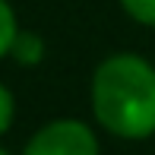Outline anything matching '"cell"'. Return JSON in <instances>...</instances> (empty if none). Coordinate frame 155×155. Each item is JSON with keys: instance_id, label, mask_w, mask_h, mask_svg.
<instances>
[{"instance_id": "1", "label": "cell", "mask_w": 155, "mask_h": 155, "mask_svg": "<svg viewBox=\"0 0 155 155\" xmlns=\"http://www.w3.org/2000/svg\"><path fill=\"white\" fill-rule=\"evenodd\" d=\"M92 104L95 117L117 136L155 133V70L133 54L104 60L92 82Z\"/></svg>"}, {"instance_id": "2", "label": "cell", "mask_w": 155, "mask_h": 155, "mask_svg": "<svg viewBox=\"0 0 155 155\" xmlns=\"http://www.w3.org/2000/svg\"><path fill=\"white\" fill-rule=\"evenodd\" d=\"M25 155H98V143L86 124L57 120L35 133L25 146Z\"/></svg>"}, {"instance_id": "3", "label": "cell", "mask_w": 155, "mask_h": 155, "mask_svg": "<svg viewBox=\"0 0 155 155\" xmlns=\"http://www.w3.org/2000/svg\"><path fill=\"white\" fill-rule=\"evenodd\" d=\"M13 54H16V60L22 63H35L41 60V38L38 35H16V41H13Z\"/></svg>"}, {"instance_id": "4", "label": "cell", "mask_w": 155, "mask_h": 155, "mask_svg": "<svg viewBox=\"0 0 155 155\" xmlns=\"http://www.w3.org/2000/svg\"><path fill=\"white\" fill-rule=\"evenodd\" d=\"M16 19H13V10L6 6V0H0V57L6 51H13V41H16Z\"/></svg>"}, {"instance_id": "5", "label": "cell", "mask_w": 155, "mask_h": 155, "mask_svg": "<svg viewBox=\"0 0 155 155\" xmlns=\"http://www.w3.org/2000/svg\"><path fill=\"white\" fill-rule=\"evenodd\" d=\"M124 10L146 25H155V0H120Z\"/></svg>"}, {"instance_id": "6", "label": "cell", "mask_w": 155, "mask_h": 155, "mask_svg": "<svg viewBox=\"0 0 155 155\" xmlns=\"http://www.w3.org/2000/svg\"><path fill=\"white\" fill-rule=\"evenodd\" d=\"M10 120H13V98H10V92H6L3 86H0V133L10 127Z\"/></svg>"}, {"instance_id": "7", "label": "cell", "mask_w": 155, "mask_h": 155, "mask_svg": "<svg viewBox=\"0 0 155 155\" xmlns=\"http://www.w3.org/2000/svg\"><path fill=\"white\" fill-rule=\"evenodd\" d=\"M0 155H6V152H3V149H0Z\"/></svg>"}]
</instances>
